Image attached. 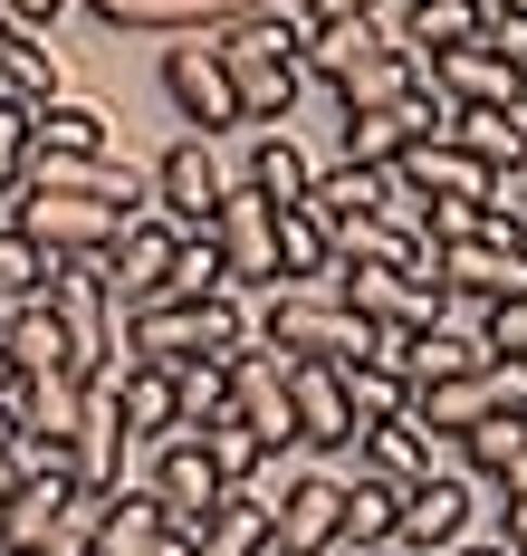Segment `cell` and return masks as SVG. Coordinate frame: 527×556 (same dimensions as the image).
Segmentation results:
<instances>
[{
    "instance_id": "cell-38",
    "label": "cell",
    "mask_w": 527,
    "mask_h": 556,
    "mask_svg": "<svg viewBox=\"0 0 527 556\" xmlns=\"http://www.w3.org/2000/svg\"><path fill=\"white\" fill-rule=\"evenodd\" d=\"M479 39H489V49L527 77V10H489V20H479Z\"/></svg>"
},
{
    "instance_id": "cell-27",
    "label": "cell",
    "mask_w": 527,
    "mask_h": 556,
    "mask_svg": "<svg viewBox=\"0 0 527 556\" xmlns=\"http://www.w3.org/2000/svg\"><path fill=\"white\" fill-rule=\"evenodd\" d=\"M164 528H173V518L144 500L134 480H116V500H106V528H97V556H144L154 538H164Z\"/></svg>"
},
{
    "instance_id": "cell-26",
    "label": "cell",
    "mask_w": 527,
    "mask_h": 556,
    "mask_svg": "<svg viewBox=\"0 0 527 556\" xmlns=\"http://www.w3.org/2000/svg\"><path fill=\"white\" fill-rule=\"evenodd\" d=\"M0 87H20V97H59V58L39 49V29H29L20 10H0Z\"/></svg>"
},
{
    "instance_id": "cell-8",
    "label": "cell",
    "mask_w": 527,
    "mask_h": 556,
    "mask_svg": "<svg viewBox=\"0 0 527 556\" xmlns=\"http://www.w3.org/2000/svg\"><path fill=\"white\" fill-rule=\"evenodd\" d=\"M10 222L29 230L49 260H77V250H106V240H116L134 212H116V202H87V192H39V182H20Z\"/></svg>"
},
{
    "instance_id": "cell-45",
    "label": "cell",
    "mask_w": 527,
    "mask_h": 556,
    "mask_svg": "<svg viewBox=\"0 0 527 556\" xmlns=\"http://www.w3.org/2000/svg\"><path fill=\"white\" fill-rule=\"evenodd\" d=\"M10 384H20V365H10V355H0V403H10Z\"/></svg>"
},
{
    "instance_id": "cell-33",
    "label": "cell",
    "mask_w": 527,
    "mask_h": 556,
    "mask_svg": "<svg viewBox=\"0 0 527 556\" xmlns=\"http://www.w3.org/2000/svg\"><path fill=\"white\" fill-rule=\"evenodd\" d=\"M49 269H59V260H49L20 222L0 230V298H10V307H20V298H49Z\"/></svg>"
},
{
    "instance_id": "cell-3",
    "label": "cell",
    "mask_w": 527,
    "mask_h": 556,
    "mask_svg": "<svg viewBox=\"0 0 527 556\" xmlns=\"http://www.w3.org/2000/svg\"><path fill=\"white\" fill-rule=\"evenodd\" d=\"M249 345V298L221 288V298H164V307H134L125 317V355L134 365H192V355H231Z\"/></svg>"
},
{
    "instance_id": "cell-25",
    "label": "cell",
    "mask_w": 527,
    "mask_h": 556,
    "mask_svg": "<svg viewBox=\"0 0 527 556\" xmlns=\"http://www.w3.org/2000/svg\"><path fill=\"white\" fill-rule=\"evenodd\" d=\"M355 451H364V470L394 480V490H412V480L432 470V432H422L412 413H394V422H355Z\"/></svg>"
},
{
    "instance_id": "cell-1",
    "label": "cell",
    "mask_w": 527,
    "mask_h": 556,
    "mask_svg": "<svg viewBox=\"0 0 527 556\" xmlns=\"http://www.w3.org/2000/svg\"><path fill=\"white\" fill-rule=\"evenodd\" d=\"M211 49H221V67H231L240 125H288V115L317 97V87H307V20H297V0L221 20Z\"/></svg>"
},
{
    "instance_id": "cell-7",
    "label": "cell",
    "mask_w": 527,
    "mask_h": 556,
    "mask_svg": "<svg viewBox=\"0 0 527 556\" xmlns=\"http://www.w3.org/2000/svg\"><path fill=\"white\" fill-rule=\"evenodd\" d=\"M154 212L182 230H202L211 212H221V192H231V164H221V135H182V144H164L154 154Z\"/></svg>"
},
{
    "instance_id": "cell-49",
    "label": "cell",
    "mask_w": 527,
    "mask_h": 556,
    "mask_svg": "<svg viewBox=\"0 0 527 556\" xmlns=\"http://www.w3.org/2000/svg\"><path fill=\"white\" fill-rule=\"evenodd\" d=\"M518 202H527V182H518Z\"/></svg>"
},
{
    "instance_id": "cell-14",
    "label": "cell",
    "mask_w": 527,
    "mask_h": 556,
    "mask_svg": "<svg viewBox=\"0 0 527 556\" xmlns=\"http://www.w3.org/2000/svg\"><path fill=\"white\" fill-rule=\"evenodd\" d=\"M67 470H77L87 490H116L125 470H134V442H125V422H116V375H87L77 432H67Z\"/></svg>"
},
{
    "instance_id": "cell-6",
    "label": "cell",
    "mask_w": 527,
    "mask_h": 556,
    "mask_svg": "<svg viewBox=\"0 0 527 556\" xmlns=\"http://www.w3.org/2000/svg\"><path fill=\"white\" fill-rule=\"evenodd\" d=\"M125 480H134L154 508H164L173 528H202L211 508L231 500V480L202 460V442H192V432H173V442H154V451H134V470H125Z\"/></svg>"
},
{
    "instance_id": "cell-32",
    "label": "cell",
    "mask_w": 527,
    "mask_h": 556,
    "mask_svg": "<svg viewBox=\"0 0 527 556\" xmlns=\"http://www.w3.org/2000/svg\"><path fill=\"white\" fill-rule=\"evenodd\" d=\"M192 442H202V460H211V470H221L231 490H240V480H249V460L269 451V442H259V432H249V422H240V413H211V422H202Z\"/></svg>"
},
{
    "instance_id": "cell-4",
    "label": "cell",
    "mask_w": 527,
    "mask_h": 556,
    "mask_svg": "<svg viewBox=\"0 0 527 556\" xmlns=\"http://www.w3.org/2000/svg\"><path fill=\"white\" fill-rule=\"evenodd\" d=\"M499 508H509V490L479 480V470H470V480H412L394 547L403 556H461L470 538H499Z\"/></svg>"
},
{
    "instance_id": "cell-13",
    "label": "cell",
    "mask_w": 527,
    "mask_h": 556,
    "mask_svg": "<svg viewBox=\"0 0 527 556\" xmlns=\"http://www.w3.org/2000/svg\"><path fill=\"white\" fill-rule=\"evenodd\" d=\"M422 77L451 97V106H489V115H527V77L509 67V58L489 49V39H470V49H441L422 58Z\"/></svg>"
},
{
    "instance_id": "cell-2",
    "label": "cell",
    "mask_w": 527,
    "mask_h": 556,
    "mask_svg": "<svg viewBox=\"0 0 527 556\" xmlns=\"http://www.w3.org/2000/svg\"><path fill=\"white\" fill-rule=\"evenodd\" d=\"M307 87H326L346 115H364V106L412 97V87H422V58L394 39L384 10H364V20H317V29H307Z\"/></svg>"
},
{
    "instance_id": "cell-46",
    "label": "cell",
    "mask_w": 527,
    "mask_h": 556,
    "mask_svg": "<svg viewBox=\"0 0 527 556\" xmlns=\"http://www.w3.org/2000/svg\"><path fill=\"white\" fill-rule=\"evenodd\" d=\"M479 10H527V0H479Z\"/></svg>"
},
{
    "instance_id": "cell-39",
    "label": "cell",
    "mask_w": 527,
    "mask_h": 556,
    "mask_svg": "<svg viewBox=\"0 0 527 556\" xmlns=\"http://www.w3.org/2000/svg\"><path fill=\"white\" fill-rule=\"evenodd\" d=\"M364 10H394V0H297L307 29H317V20H364Z\"/></svg>"
},
{
    "instance_id": "cell-15",
    "label": "cell",
    "mask_w": 527,
    "mask_h": 556,
    "mask_svg": "<svg viewBox=\"0 0 527 556\" xmlns=\"http://www.w3.org/2000/svg\"><path fill=\"white\" fill-rule=\"evenodd\" d=\"M336 528H346V480H326L307 460V480L269 508V547L279 556H336Z\"/></svg>"
},
{
    "instance_id": "cell-16",
    "label": "cell",
    "mask_w": 527,
    "mask_h": 556,
    "mask_svg": "<svg viewBox=\"0 0 527 556\" xmlns=\"http://www.w3.org/2000/svg\"><path fill=\"white\" fill-rule=\"evenodd\" d=\"M288 422H297L307 451H346L355 442V403L336 384V365H307V355L288 365Z\"/></svg>"
},
{
    "instance_id": "cell-37",
    "label": "cell",
    "mask_w": 527,
    "mask_h": 556,
    "mask_svg": "<svg viewBox=\"0 0 527 556\" xmlns=\"http://www.w3.org/2000/svg\"><path fill=\"white\" fill-rule=\"evenodd\" d=\"M479 336H489V355H509V365H527V288H518V298H499V307L479 317Z\"/></svg>"
},
{
    "instance_id": "cell-20",
    "label": "cell",
    "mask_w": 527,
    "mask_h": 556,
    "mask_svg": "<svg viewBox=\"0 0 527 556\" xmlns=\"http://www.w3.org/2000/svg\"><path fill=\"white\" fill-rule=\"evenodd\" d=\"M29 154H116V125H106V106H87V97H39V115H29Z\"/></svg>"
},
{
    "instance_id": "cell-11",
    "label": "cell",
    "mask_w": 527,
    "mask_h": 556,
    "mask_svg": "<svg viewBox=\"0 0 527 556\" xmlns=\"http://www.w3.org/2000/svg\"><path fill=\"white\" fill-rule=\"evenodd\" d=\"M211 240H221V260H231V288H240V298L279 288V202H259L249 182H231L221 212H211Z\"/></svg>"
},
{
    "instance_id": "cell-35",
    "label": "cell",
    "mask_w": 527,
    "mask_h": 556,
    "mask_svg": "<svg viewBox=\"0 0 527 556\" xmlns=\"http://www.w3.org/2000/svg\"><path fill=\"white\" fill-rule=\"evenodd\" d=\"M29 115H39V97L0 87V192H20V182H29Z\"/></svg>"
},
{
    "instance_id": "cell-19",
    "label": "cell",
    "mask_w": 527,
    "mask_h": 556,
    "mask_svg": "<svg viewBox=\"0 0 527 556\" xmlns=\"http://www.w3.org/2000/svg\"><path fill=\"white\" fill-rule=\"evenodd\" d=\"M116 422H125V442H134V451L173 442V432H182L173 375H164V365H116Z\"/></svg>"
},
{
    "instance_id": "cell-22",
    "label": "cell",
    "mask_w": 527,
    "mask_h": 556,
    "mask_svg": "<svg viewBox=\"0 0 527 556\" xmlns=\"http://www.w3.org/2000/svg\"><path fill=\"white\" fill-rule=\"evenodd\" d=\"M384 20H394V39H403L412 58H441V49H470L489 10H479V0H403V10H384Z\"/></svg>"
},
{
    "instance_id": "cell-18",
    "label": "cell",
    "mask_w": 527,
    "mask_h": 556,
    "mask_svg": "<svg viewBox=\"0 0 527 556\" xmlns=\"http://www.w3.org/2000/svg\"><path fill=\"white\" fill-rule=\"evenodd\" d=\"M77 403H87V375H20L10 384V422H20V442H49L67 451V432H77Z\"/></svg>"
},
{
    "instance_id": "cell-48",
    "label": "cell",
    "mask_w": 527,
    "mask_h": 556,
    "mask_svg": "<svg viewBox=\"0 0 527 556\" xmlns=\"http://www.w3.org/2000/svg\"><path fill=\"white\" fill-rule=\"evenodd\" d=\"M384 556H403V547H384Z\"/></svg>"
},
{
    "instance_id": "cell-24",
    "label": "cell",
    "mask_w": 527,
    "mask_h": 556,
    "mask_svg": "<svg viewBox=\"0 0 527 556\" xmlns=\"http://www.w3.org/2000/svg\"><path fill=\"white\" fill-rule=\"evenodd\" d=\"M0 355H10L20 375H59V365H67V327H59V307H49V298H20V307L0 317ZM67 375H77V365H67Z\"/></svg>"
},
{
    "instance_id": "cell-9",
    "label": "cell",
    "mask_w": 527,
    "mask_h": 556,
    "mask_svg": "<svg viewBox=\"0 0 527 556\" xmlns=\"http://www.w3.org/2000/svg\"><path fill=\"white\" fill-rule=\"evenodd\" d=\"M164 97L182 106L192 135H231L240 125V97H231V67L211 49V29H182L173 49H164Z\"/></svg>"
},
{
    "instance_id": "cell-34",
    "label": "cell",
    "mask_w": 527,
    "mask_h": 556,
    "mask_svg": "<svg viewBox=\"0 0 527 556\" xmlns=\"http://www.w3.org/2000/svg\"><path fill=\"white\" fill-rule=\"evenodd\" d=\"M297 480H307V442H279V451H259V460H249L240 500H249V508H279V500L297 490Z\"/></svg>"
},
{
    "instance_id": "cell-42",
    "label": "cell",
    "mask_w": 527,
    "mask_h": 556,
    "mask_svg": "<svg viewBox=\"0 0 527 556\" xmlns=\"http://www.w3.org/2000/svg\"><path fill=\"white\" fill-rule=\"evenodd\" d=\"M20 480H29V470H20V442H0V500H10Z\"/></svg>"
},
{
    "instance_id": "cell-43",
    "label": "cell",
    "mask_w": 527,
    "mask_h": 556,
    "mask_svg": "<svg viewBox=\"0 0 527 556\" xmlns=\"http://www.w3.org/2000/svg\"><path fill=\"white\" fill-rule=\"evenodd\" d=\"M499 490H509V500H527V442H518V460L499 470Z\"/></svg>"
},
{
    "instance_id": "cell-47",
    "label": "cell",
    "mask_w": 527,
    "mask_h": 556,
    "mask_svg": "<svg viewBox=\"0 0 527 556\" xmlns=\"http://www.w3.org/2000/svg\"><path fill=\"white\" fill-rule=\"evenodd\" d=\"M0 317H10V298H0Z\"/></svg>"
},
{
    "instance_id": "cell-23",
    "label": "cell",
    "mask_w": 527,
    "mask_h": 556,
    "mask_svg": "<svg viewBox=\"0 0 527 556\" xmlns=\"http://www.w3.org/2000/svg\"><path fill=\"white\" fill-rule=\"evenodd\" d=\"M412 182V192H422V202H489V192H499V182H489V173L470 164L461 144H451V135H441V144H412L403 164H394Z\"/></svg>"
},
{
    "instance_id": "cell-30",
    "label": "cell",
    "mask_w": 527,
    "mask_h": 556,
    "mask_svg": "<svg viewBox=\"0 0 527 556\" xmlns=\"http://www.w3.org/2000/svg\"><path fill=\"white\" fill-rule=\"evenodd\" d=\"M326 269H336L326 222H317L307 202H288V212H279V288H288V278H326Z\"/></svg>"
},
{
    "instance_id": "cell-12",
    "label": "cell",
    "mask_w": 527,
    "mask_h": 556,
    "mask_svg": "<svg viewBox=\"0 0 527 556\" xmlns=\"http://www.w3.org/2000/svg\"><path fill=\"white\" fill-rule=\"evenodd\" d=\"M288 365L297 355H279V345H231V413L259 432V442L279 451V442H297V422H288Z\"/></svg>"
},
{
    "instance_id": "cell-10",
    "label": "cell",
    "mask_w": 527,
    "mask_h": 556,
    "mask_svg": "<svg viewBox=\"0 0 527 556\" xmlns=\"http://www.w3.org/2000/svg\"><path fill=\"white\" fill-rule=\"evenodd\" d=\"M173 240H182V222H164L154 202L134 212V222L97 250L106 260V288H116V307L134 317V307H164V278H173Z\"/></svg>"
},
{
    "instance_id": "cell-41",
    "label": "cell",
    "mask_w": 527,
    "mask_h": 556,
    "mask_svg": "<svg viewBox=\"0 0 527 556\" xmlns=\"http://www.w3.org/2000/svg\"><path fill=\"white\" fill-rule=\"evenodd\" d=\"M0 10H20V20H29V29H49V20H59L67 0H0Z\"/></svg>"
},
{
    "instance_id": "cell-29",
    "label": "cell",
    "mask_w": 527,
    "mask_h": 556,
    "mask_svg": "<svg viewBox=\"0 0 527 556\" xmlns=\"http://www.w3.org/2000/svg\"><path fill=\"white\" fill-rule=\"evenodd\" d=\"M336 384H346L355 422H394V413H412V384L384 365V355H355V365H336Z\"/></svg>"
},
{
    "instance_id": "cell-5",
    "label": "cell",
    "mask_w": 527,
    "mask_h": 556,
    "mask_svg": "<svg viewBox=\"0 0 527 556\" xmlns=\"http://www.w3.org/2000/svg\"><path fill=\"white\" fill-rule=\"evenodd\" d=\"M49 307H59V327H67V365H77V375L134 365V355H125V307H116V288H106V260H97V250H77V260L49 269Z\"/></svg>"
},
{
    "instance_id": "cell-17",
    "label": "cell",
    "mask_w": 527,
    "mask_h": 556,
    "mask_svg": "<svg viewBox=\"0 0 527 556\" xmlns=\"http://www.w3.org/2000/svg\"><path fill=\"white\" fill-rule=\"evenodd\" d=\"M441 288L470 298V307H499V298L527 288V250H509V240H451L441 250Z\"/></svg>"
},
{
    "instance_id": "cell-28",
    "label": "cell",
    "mask_w": 527,
    "mask_h": 556,
    "mask_svg": "<svg viewBox=\"0 0 527 556\" xmlns=\"http://www.w3.org/2000/svg\"><path fill=\"white\" fill-rule=\"evenodd\" d=\"M164 375H173L182 432H202L211 413H231V355H192V365H164Z\"/></svg>"
},
{
    "instance_id": "cell-36",
    "label": "cell",
    "mask_w": 527,
    "mask_h": 556,
    "mask_svg": "<svg viewBox=\"0 0 527 556\" xmlns=\"http://www.w3.org/2000/svg\"><path fill=\"white\" fill-rule=\"evenodd\" d=\"M518 442H527L518 413H489V422H470V432H461V451H470V470H479V480H499V470L518 460Z\"/></svg>"
},
{
    "instance_id": "cell-44",
    "label": "cell",
    "mask_w": 527,
    "mask_h": 556,
    "mask_svg": "<svg viewBox=\"0 0 527 556\" xmlns=\"http://www.w3.org/2000/svg\"><path fill=\"white\" fill-rule=\"evenodd\" d=\"M461 556H518V547H509V538H470Z\"/></svg>"
},
{
    "instance_id": "cell-31",
    "label": "cell",
    "mask_w": 527,
    "mask_h": 556,
    "mask_svg": "<svg viewBox=\"0 0 527 556\" xmlns=\"http://www.w3.org/2000/svg\"><path fill=\"white\" fill-rule=\"evenodd\" d=\"M221 288H231V260H221L211 222L182 230V240H173V278H164V298H221Z\"/></svg>"
},
{
    "instance_id": "cell-21",
    "label": "cell",
    "mask_w": 527,
    "mask_h": 556,
    "mask_svg": "<svg viewBox=\"0 0 527 556\" xmlns=\"http://www.w3.org/2000/svg\"><path fill=\"white\" fill-rule=\"evenodd\" d=\"M394 528H403V490H394V480H374V470H355V480H346L336 556H384V547H394Z\"/></svg>"
},
{
    "instance_id": "cell-40",
    "label": "cell",
    "mask_w": 527,
    "mask_h": 556,
    "mask_svg": "<svg viewBox=\"0 0 527 556\" xmlns=\"http://www.w3.org/2000/svg\"><path fill=\"white\" fill-rule=\"evenodd\" d=\"M499 538H509V547L527 556V500H509V508H499Z\"/></svg>"
}]
</instances>
